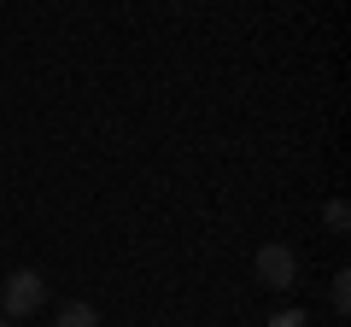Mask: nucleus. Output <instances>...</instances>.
Listing matches in <instances>:
<instances>
[{"label": "nucleus", "instance_id": "obj_1", "mask_svg": "<svg viewBox=\"0 0 351 327\" xmlns=\"http://www.w3.org/2000/svg\"><path fill=\"white\" fill-rule=\"evenodd\" d=\"M41 304H47V280H41L36 269H18V275L6 280V292H0V310H6V322H18V315H36Z\"/></svg>", "mask_w": 351, "mask_h": 327}, {"label": "nucleus", "instance_id": "obj_2", "mask_svg": "<svg viewBox=\"0 0 351 327\" xmlns=\"http://www.w3.org/2000/svg\"><path fill=\"white\" fill-rule=\"evenodd\" d=\"M258 280H263V287H276V292H287L293 280H299V257H293V246H276V239H269V246L258 252Z\"/></svg>", "mask_w": 351, "mask_h": 327}, {"label": "nucleus", "instance_id": "obj_3", "mask_svg": "<svg viewBox=\"0 0 351 327\" xmlns=\"http://www.w3.org/2000/svg\"><path fill=\"white\" fill-rule=\"evenodd\" d=\"M59 327H100V310H94V304H64Z\"/></svg>", "mask_w": 351, "mask_h": 327}, {"label": "nucleus", "instance_id": "obj_4", "mask_svg": "<svg viewBox=\"0 0 351 327\" xmlns=\"http://www.w3.org/2000/svg\"><path fill=\"white\" fill-rule=\"evenodd\" d=\"M322 228H328V234H346V228H351V205L346 199H328L322 205Z\"/></svg>", "mask_w": 351, "mask_h": 327}, {"label": "nucleus", "instance_id": "obj_5", "mask_svg": "<svg viewBox=\"0 0 351 327\" xmlns=\"http://www.w3.org/2000/svg\"><path fill=\"white\" fill-rule=\"evenodd\" d=\"M334 310H339V315H351V275H346V269L334 275Z\"/></svg>", "mask_w": 351, "mask_h": 327}, {"label": "nucleus", "instance_id": "obj_6", "mask_svg": "<svg viewBox=\"0 0 351 327\" xmlns=\"http://www.w3.org/2000/svg\"><path fill=\"white\" fill-rule=\"evenodd\" d=\"M269 327H304V310H281V315H269Z\"/></svg>", "mask_w": 351, "mask_h": 327}, {"label": "nucleus", "instance_id": "obj_7", "mask_svg": "<svg viewBox=\"0 0 351 327\" xmlns=\"http://www.w3.org/2000/svg\"><path fill=\"white\" fill-rule=\"evenodd\" d=\"M0 327H6V315H0Z\"/></svg>", "mask_w": 351, "mask_h": 327}]
</instances>
